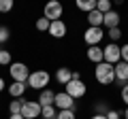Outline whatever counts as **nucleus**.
Instances as JSON below:
<instances>
[{
    "mask_svg": "<svg viewBox=\"0 0 128 119\" xmlns=\"http://www.w3.org/2000/svg\"><path fill=\"white\" fill-rule=\"evenodd\" d=\"M9 119H24V117H22V115H19V113H17V115H11V117H9Z\"/></svg>",
    "mask_w": 128,
    "mask_h": 119,
    "instance_id": "obj_34",
    "label": "nucleus"
},
{
    "mask_svg": "<svg viewBox=\"0 0 128 119\" xmlns=\"http://www.w3.org/2000/svg\"><path fill=\"white\" fill-rule=\"evenodd\" d=\"M94 111H96V115H107V113H109V109H107L102 102H96V104H94Z\"/></svg>",
    "mask_w": 128,
    "mask_h": 119,
    "instance_id": "obj_28",
    "label": "nucleus"
},
{
    "mask_svg": "<svg viewBox=\"0 0 128 119\" xmlns=\"http://www.w3.org/2000/svg\"><path fill=\"white\" fill-rule=\"evenodd\" d=\"M90 119H107V115H96V113H94Z\"/></svg>",
    "mask_w": 128,
    "mask_h": 119,
    "instance_id": "obj_32",
    "label": "nucleus"
},
{
    "mask_svg": "<svg viewBox=\"0 0 128 119\" xmlns=\"http://www.w3.org/2000/svg\"><path fill=\"white\" fill-rule=\"evenodd\" d=\"M0 64L11 66V51H0Z\"/></svg>",
    "mask_w": 128,
    "mask_h": 119,
    "instance_id": "obj_26",
    "label": "nucleus"
},
{
    "mask_svg": "<svg viewBox=\"0 0 128 119\" xmlns=\"http://www.w3.org/2000/svg\"><path fill=\"white\" fill-rule=\"evenodd\" d=\"M22 106H24V98L11 100V104H9V111H11V115H17V113H22Z\"/></svg>",
    "mask_w": 128,
    "mask_h": 119,
    "instance_id": "obj_21",
    "label": "nucleus"
},
{
    "mask_svg": "<svg viewBox=\"0 0 128 119\" xmlns=\"http://www.w3.org/2000/svg\"><path fill=\"white\" fill-rule=\"evenodd\" d=\"M107 119H120V113L118 111H109L107 113Z\"/></svg>",
    "mask_w": 128,
    "mask_h": 119,
    "instance_id": "obj_31",
    "label": "nucleus"
},
{
    "mask_svg": "<svg viewBox=\"0 0 128 119\" xmlns=\"http://www.w3.org/2000/svg\"><path fill=\"white\" fill-rule=\"evenodd\" d=\"M102 62L115 66L118 62H122V47L118 43H109L107 47H102Z\"/></svg>",
    "mask_w": 128,
    "mask_h": 119,
    "instance_id": "obj_3",
    "label": "nucleus"
},
{
    "mask_svg": "<svg viewBox=\"0 0 128 119\" xmlns=\"http://www.w3.org/2000/svg\"><path fill=\"white\" fill-rule=\"evenodd\" d=\"M124 117H126V119H128V106H126V111H124Z\"/></svg>",
    "mask_w": 128,
    "mask_h": 119,
    "instance_id": "obj_35",
    "label": "nucleus"
},
{
    "mask_svg": "<svg viewBox=\"0 0 128 119\" xmlns=\"http://www.w3.org/2000/svg\"><path fill=\"white\" fill-rule=\"evenodd\" d=\"M122 62L128 64V45H122Z\"/></svg>",
    "mask_w": 128,
    "mask_h": 119,
    "instance_id": "obj_30",
    "label": "nucleus"
},
{
    "mask_svg": "<svg viewBox=\"0 0 128 119\" xmlns=\"http://www.w3.org/2000/svg\"><path fill=\"white\" fill-rule=\"evenodd\" d=\"M96 11H100L102 15L109 13L111 11V0H98V2H96Z\"/></svg>",
    "mask_w": 128,
    "mask_h": 119,
    "instance_id": "obj_22",
    "label": "nucleus"
},
{
    "mask_svg": "<svg viewBox=\"0 0 128 119\" xmlns=\"http://www.w3.org/2000/svg\"><path fill=\"white\" fill-rule=\"evenodd\" d=\"M88 60L94 62V64H100V62H102V47H100V45L88 47Z\"/></svg>",
    "mask_w": 128,
    "mask_h": 119,
    "instance_id": "obj_16",
    "label": "nucleus"
},
{
    "mask_svg": "<svg viewBox=\"0 0 128 119\" xmlns=\"http://www.w3.org/2000/svg\"><path fill=\"white\" fill-rule=\"evenodd\" d=\"M9 74L13 81L17 83H28V77H30V68H28L24 62H11L9 66Z\"/></svg>",
    "mask_w": 128,
    "mask_h": 119,
    "instance_id": "obj_4",
    "label": "nucleus"
},
{
    "mask_svg": "<svg viewBox=\"0 0 128 119\" xmlns=\"http://www.w3.org/2000/svg\"><path fill=\"white\" fill-rule=\"evenodd\" d=\"M49 81H51V74L47 72V70H34V72H30L26 85L32 87V89L43 92V89H47V87H49Z\"/></svg>",
    "mask_w": 128,
    "mask_h": 119,
    "instance_id": "obj_1",
    "label": "nucleus"
},
{
    "mask_svg": "<svg viewBox=\"0 0 128 119\" xmlns=\"http://www.w3.org/2000/svg\"><path fill=\"white\" fill-rule=\"evenodd\" d=\"M13 11V0H0V13H9Z\"/></svg>",
    "mask_w": 128,
    "mask_h": 119,
    "instance_id": "obj_24",
    "label": "nucleus"
},
{
    "mask_svg": "<svg viewBox=\"0 0 128 119\" xmlns=\"http://www.w3.org/2000/svg\"><path fill=\"white\" fill-rule=\"evenodd\" d=\"M102 19H105V15L100 13V11H92V13H88V23H90V28H102Z\"/></svg>",
    "mask_w": 128,
    "mask_h": 119,
    "instance_id": "obj_15",
    "label": "nucleus"
},
{
    "mask_svg": "<svg viewBox=\"0 0 128 119\" xmlns=\"http://www.w3.org/2000/svg\"><path fill=\"white\" fill-rule=\"evenodd\" d=\"M54 100H56V92H51L49 87H47V89H43V92L38 94V100L36 102L41 106H51V104H54Z\"/></svg>",
    "mask_w": 128,
    "mask_h": 119,
    "instance_id": "obj_14",
    "label": "nucleus"
},
{
    "mask_svg": "<svg viewBox=\"0 0 128 119\" xmlns=\"http://www.w3.org/2000/svg\"><path fill=\"white\" fill-rule=\"evenodd\" d=\"M66 32H68V28H66V23L62 21V19H58V21H51L49 26V34L54 38H64L66 36Z\"/></svg>",
    "mask_w": 128,
    "mask_h": 119,
    "instance_id": "obj_11",
    "label": "nucleus"
},
{
    "mask_svg": "<svg viewBox=\"0 0 128 119\" xmlns=\"http://www.w3.org/2000/svg\"><path fill=\"white\" fill-rule=\"evenodd\" d=\"M105 36H109L111 43H118L120 36H122V30H120V28H111V30H107V32H105Z\"/></svg>",
    "mask_w": 128,
    "mask_h": 119,
    "instance_id": "obj_23",
    "label": "nucleus"
},
{
    "mask_svg": "<svg viewBox=\"0 0 128 119\" xmlns=\"http://www.w3.org/2000/svg\"><path fill=\"white\" fill-rule=\"evenodd\" d=\"M94 77H96V81L100 83V85H111V83L115 81V70H113V66H111V64L100 62V64H96Z\"/></svg>",
    "mask_w": 128,
    "mask_h": 119,
    "instance_id": "obj_2",
    "label": "nucleus"
},
{
    "mask_svg": "<svg viewBox=\"0 0 128 119\" xmlns=\"http://www.w3.org/2000/svg\"><path fill=\"white\" fill-rule=\"evenodd\" d=\"M49 26H51V21L47 17H38L36 23H34V28H36L38 32H49Z\"/></svg>",
    "mask_w": 128,
    "mask_h": 119,
    "instance_id": "obj_19",
    "label": "nucleus"
},
{
    "mask_svg": "<svg viewBox=\"0 0 128 119\" xmlns=\"http://www.w3.org/2000/svg\"><path fill=\"white\" fill-rule=\"evenodd\" d=\"M4 87H6V83H4V79L0 77V92H4Z\"/></svg>",
    "mask_w": 128,
    "mask_h": 119,
    "instance_id": "obj_33",
    "label": "nucleus"
},
{
    "mask_svg": "<svg viewBox=\"0 0 128 119\" xmlns=\"http://www.w3.org/2000/svg\"><path fill=\"white\" fill-rule=\"evenodd\" d=\"M41 111H43V106L38 104V102H32V100H24V106H22V117L24 119H36V117H41Z\"/></svg>",
    "mask_w": 128,
    "mask_h": 119,
    "instance_id": "obj_7",
    "label": "nucleus"
},
{
    "mask_svg": "<svg viewBox=\"0 0 128 119\" xmlns=\"http://www.w3.org/2000/svg\"><path fill=\"white\" fill-rule=\"evenodd\" d=\"M56 115H58V111H56L54 104H51V106H43V111H41V117L43 119H56Z\"/></svg>",
    "mask_w": 128,
    "mask_h": 119,
    "instance_id": "obj_20",
    "label": "nucleus"
},
{
    "mask_svg": "<svg viewBox=\"0 0 128 119\" xmlns=\"http://www.w3.org/2000/svg\"><path fill=\"white\" fill-rule=\"evenodd\" d=\"M102 38H105V30H102V28H88L86 34H83V41H86L90 47L100 45Z\"/></svg>",
    "mask_w": 128,
    "mask_h": 119,
    "instance_id": "obj_9",
    "label": "nucleus"
},
{
    "mask_svg": "<svg viewBox=\"0 0 128 119\" xmlns=\"http://www.w3.org/2000/svg\"><path fill=\"white\" fill-rule=\"evenodd\" d=\"M9 96H11V100H17V98H24V94H26V89H28V85L26 83H17V81H13L9 87Z\"/></svg>",
    "mask_w": 128,
    "mask_h": 119,
    "instance_id": "obj_12",
    "label": "nucleus"
},
{
    "mask_svg": "<svg viewBox=\"0 0 128 119\" xmlns=\"http://www.w3.org/2000/svg\"><path fill=\"white\" fill-rule=\"evenodd\" d=\"M96 2L98 0H77L75 4H77L79 11H86V13H92V11L96 9Z\"/></svg>",
    "mask_w": 128,
    "mask_h": 119,
    "instance_id": "obj_18",
    "label": "nucleus"
},
{
    "mask_svg": "<svg viewBox=\"0 0 128 119\" xmlns=\"http://www.w3.org/2000/svg\"><path fill=\"white\" fill-rule=\"evenodd\" d=\"M9 36H11L9 28H6V26H0V43H6V41H9Z\"/></svg>",
    "mask_w": 128,
    "mask_h": 119,
    "instance_id": "obj_27",
    "label": "nucleus"
},
{
    "mask_svg": "<svg viewBox=\"0 0 128 119\" xmlns=\"http://www.w3.org/2000/svg\"><path fill=\"white\" fill-rule=\"evenodd\" d=\"M120 96H122V102H124V104L128 106V83H126V85L122 87V92H120Z\"/></svg>",
    "mask_w": 128,
    "mask_h": 119,
    "instance_id": "obj_29",
    "label": "nucleus"
},
{
    "mask_svg": "<svg viewBox=\"0 0 128 119\" xmlns=\"http://www.w3.org/2000/svg\"><path fill=\"white\" fill-rule=\"evenodd\" d=\"M102 26H105L107 30H111V28H120V13H118V11H113V9H111L109 13H105Z\"/></svg>",
    "mask_w": 128,
    "mask_h": 119,
    "instance_id": "obj_13",
    "label": "nucleus"
},
{
    "mask_svg": "<svg viewBox=\"0 0 128 119\" xmlns=\"http://www.w3.org/2000/svg\"><path fill=\"white\" fill-rule=\"evenodd\" d=\"M56 119H77V117H75V111H58Z\"/></svg>",
    "mask_w": 128,
    "mask_h": 119,
    "instance_id": "obj_25",
    "label": "nucleus"
},
{
    "mask_svg": "<svg viewBox=\"0 0 128 119\" xmlns=\"http://www.w3.org/2000/svg\"><path fill=\"white\" fill-rule=\"evenodd\" d=\"M113 70H115V81L124 87L128 83V64L126 62H118V64L113 66Z\"/></svg>",
    "mask_w": 128,
    "mask_h": 119,
    "instance_id": "obj_10",
    "label": "nucleus"
},
{
    "mask_svg": "<svg viewBox=\"0 0 128 119\" xmlns=\"http://www.w3.org/2000/svg\"><path fill=\"white\" fill-rule=\"evenodd\" d=\"M54 106H56L58 111H73V109H75V100H73L66 92H56Z\"/></svg>",
    "mask_w": 128,
    "mask_h": 119,
    "instance_id": "obj_8",
    "label": "nucleus"
},
{
    "mask_svg": "<svg viewBox=\"0 0 128 119\" xmlns=\"http://www.w3.org/2000/svg\"><path fill=\"white\" fill-rule=\"evenodd\" d=\"M62 13H64V6H62V2H58V0L47 2L45 9H43V17H47L49 21H58V19L62 17Z\"/></svg>",
    "mask_w": 128,
    "mask_h": 119,
    "instance_id": "obj_6",
    "label": "nucleus"
},
{
    "mask_svg": "<svg viewBox=\"0 0 128 119\" xmlns=\"http://www.w3.org/2000/svg\"><path fill=\"white\" fill-rule=\"evenodd\" d=\"M73 79V70L66 68V66H62V68H58V72H56V81L62 83V85H66V83Z\"/></svg>",
    "mask_w": 128,
    "mask_h": 119,
    "instance_id": "obj_17",
    "label": "nucleus"
},
{
    "mask_svg": "<svg viewBox=\"0 0 128 119\" xmlns=\"http://www.w3.org/2000/svg\"><path fill=\"white\" fill-rule=\"evenodd\" d=\"M64 92L68 94L73 100H77V98H83V96H86L88 87H86V83H83L81 79H70V81L64 85Z\"/></svg>",
    "mask_w": 128,
    "mask_h": 119,
    "instance_id": "obj_5",
    "label": "nucleus"
}]
</instances>
